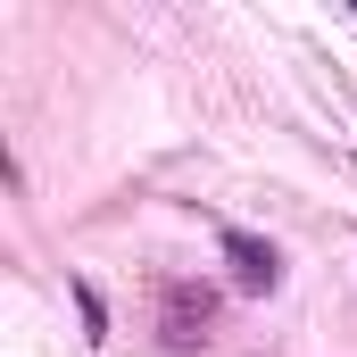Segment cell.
<instances>
[{
    "label": "cell",
    "instance_id": "obj_1",
    "mask_svg": "<svg viewBox=\"0 0 357 357\" xmlns=\"http://www.w3.org/2000/svg\"><path fill=\"white\" fill-rule=\"evenodd\" d=\"M225 258H233V282L241 291H274L282 282V250L258 241V233H225Z\"/></svg>",
    "mask_w": 357,
    "mask_h": 357
},
{
    "label": "cell",
    "instance_id": "obj_2",
    "mask_svg": "<svg viewBox=\"0 0 357 357\" xmlns=\"http://www.w3.org/2000/svg\"><path fill=\"white\" fill-rule=\"evenodd\" d=\"M167 341L175 349L208 341V291H167Z\"/></svg>",
    "mask_w": 357,
    "mask_h": 357
},
{
    "label": "cell",
    "instance_id": "obj_3",
    "mask_svg": "<svg viewBox=\"0 0 357 357\" xmlns=\"http://www.w3.org/2000/svg\"><path fill=\"white\" fill-rule=\"evenodd\" d=\"M75 307H84V333H91V341H108V307H100L91 282H75Z\"/></svg>",
    "mask_w": 357,
    "mask_h": 357
}]
</instances>
